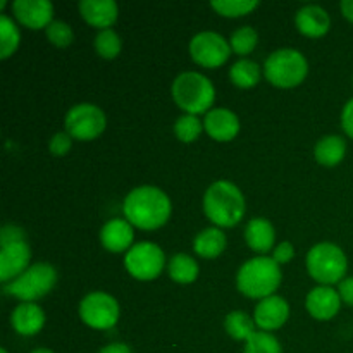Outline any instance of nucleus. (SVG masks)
<instances>
[{"instance_id":"nucleus-14","label":"nucleus","mask_w":353,"mask_h":353,"mask_svg":"<svg viewBox=\"0 0 353 353\" xmlns=\"http://www.w3.org/2000/svg\"><path fill=\"white\" fill-rule=\"evenodd\" d=\"M203 128L214 141L226 143V141L234 140L236 134L240 133V119L233 110L226 109V107H217L205 114Z\"/></svg>"},{"instance_id":"nucleus-27","label":"nucleus","mask_w":353,"mask_h":353,"mask_svg":"<svg viewBox=\"0 0 353 353\" xmlns=\"http://www.w3.org/2000/svg\"><path fill=\"white\" fill-rule=\"evenodd\" d=\"M21 41L19 28L6 14L0 16V59H9L17 50Z\"/></svg>"},{"instance_id":"nucleus-16","label":"nucleus","mask_w":353,"mask_h":353,"mask_svg":"<svg viewBox=\"0 0 353 353\" xmlns=\"http://www.w3.org/2000/svg\"><path fill=\"white\" fill-rule=\"evenodd\" d=\"M305 307L314 319L330 321L340 312V293L331 286H317V288L310 290V293L307 295Z\"/></svg>"},{"instance_id":"nucleus-12","label":"nucleus","mask_w":353,"mask_h":353,"mask_svg":"<svg viewBox=\"0 0 353 353\" xmlns=\"http://www.w3.org/2000/svg\"><path fill=\"white\" fill-rule=\"evenodd\" d=\"M190 57L207 69H216L230 59V41L216 31H202L190 40Z\"/></svg>"},{"instance_id":"nucleus-6","label":"nucleus","mask_w":353,"mask_h":353,"mask_svg":"<svg viewBox=\"0 0 353 353\" xmlns=\"http://www.w3.org/2000/svg\"><path fill=\"white\" fill-rule=\"evenodd\" d=\"M309 72V62L302 52L295 48H279L272 52L264 64V76L276 88H295Z\"/></svg>"},{"instance_id":"nucleus-28","label":"nucleus","mask_w":353,"mask_h":353,"mask_svg":"<svg viewBox=\"0 0 353 353\" xmlns=\"http://www.w3.org/2000/svg\"><path fill=\"white\" fill-rule=\"evenodd\" d=\"M93 47H95L97 54L102 59H107V61H112L123 50V41H121V37L114 30H103L99 31V34L93 40Z\"/></svg>"},{"instance_id":"nucleus-21","label":"nucleus","mask_w":353,"mask_h":353,"mask_svg":"<svg viewBox=\"0 0 353 353\" xmlns=\"http://www.w3.org/2000/svg\"><path fill=\"white\" fill-rule=\"evenodd\" d=\"M245 240L254 252L261 255L268 254L269 250L274 248L276 230L271 221L264 219V217H254L245 228Z\"/></svg>"},{"instance_id":"nucleus-13","label":"nucleus","mask_w":353,"mask_h":353,"mask_svg":"<svg viewBox=\"0 0 353 353\" xmlns=\"http://www.w3.org/2000/svg\"><path fill=\"white\" fill-rule=\"evenodd\" d=\"M14 17L30 30H47L54 21V6L48 0H16L12 3Z\"/></svg>"},{"instance_id":"nucleus-11","label":"nucleus","mask_w":353,"mask_h":353,"mask_svg":"<svg viewBox=\"0 0 353 353\" xmlns=\"http://www.w3.org/2000/svg\"><path fill=\"white\" fill-rule=\"evenodd\" d=\"M119 303L112 295L103 292L88 293L79 302V317L93 330H110L119 321Z\"/></svg>"},{"instance_id":"nucleus-19","label":"nucleus","mask_w":353,"mask_h":353,"mask_svg":"<svg viewBox=\"0 0 353 353\" xmlns=\"http://www.w3.org/2000/svg\"><path fill=\"white\" fill-rule=\"evenodd\" d=\"M10 324L21 336H34L45 326V312L34 302H23L10 314Z\"/></svg>"},{"instance_id":"nucleus-8","label":"nucleus","mask_w":353,"mask_h":353,"mask_svg":"<svg viewBox=\"0 0 353 353\" xmlns=\"http://www.w3.org/2000/svg\"><path fill=\"white\" fill-rule=\"evenodd\" d=\"M55 283H57V271L54 265L47 262H38V264L30 265L19 278L7 283L3 286V293L21 302H34L48 295Z\"/></svg>"},{"instance_id":"nucleus-20","label":"nucleus","mask_w":353,"mask_h":353,"mask_svg":"<svg viewBox=\"0 0 353 353\" xmlns=\"http://www.w3.org/2000/svg\"><path fill=\"white\" fill-rule=\"evenodd\" d=\"M296 28L303 37L321 38L331 30V17L321 6H303L295 17Z\"/></svg>"},{"instance_id":"nucleus-22","label":"nucleus","mask_w":353,"mask_h":353,"mask_svg":"<svg viewBox=\"0 0 353 353\" xmlns=\"http://www.w3.org/2000/svg\"><path fill=\"white\" fill-rule=\"evenodd\" d=\"M226 234L221 228H207L200 231L193 240V250L202 259H217L224 250H226Z\"/></svg>"},{"instance_id":"nucleus-24","label":"nucleus","mask_w":353,"mask_h":353,"mask_svg":"<svg viewBox=\"0 0 353 353\" xmlns=\"http://www.w3.org/2000/svg\"><path fill=\"white\" fill-rule=\"evenodd\" d=\"M262 69L257 62L250 61V59H240L234 62L230 69V79L234 86L238 88H254L257 83L261 81Z\"/></svg>"},{"instance_id":"nucleus-29","label":"nucleus","mask_w":353,"mask_h":353,"mask_svg":"<svg viewBox=\"0 0 353 353\" xmlns=\"http://www.w3.org/2000/svg\"><path fill=\"white\" fill-rule=\"evenodd\" d=\"M205 130L202 121L192 114H185V116L178 117L174 123V134L179 141L183 143H193L200 138L202 131Z\"/></svg>"},{"instance_id":"nucleus-40","label":"nucleus","mask_w":353,"mask_h":353,"mask_svg":"<svg viewBox=\"0 0 353 353\" xmlns=\"http://www.w3.org/2000/svg\"><path fill=\"white\" fill-rule=\"evenodd\" d=\"M31 353H55V352H52L50 348H37V350H33Z\"/></svg>"},{"instance_id":"nucleus-4","label":"nucleus","mask_w":353,"mask_h":353,"mask_svg":"<svg viewBox=\"0 0 353 353\" xmlns=\"http://www.w3.org/2000/svg\"><path fill=\"white\" fill-rule=\"evenodd\" d=\"M171 92L176 105L192 116L209 112L216 100V88L212 81L196 71H186L176 76Z\"/></svg>"},{"instance_id":"nucleus-15","label":"nucleus","mask_w":353,"mask_h":353,"mask_svg":"<svg viewBox=\"0 0 353 353\" xmlns=\"http://www.w3.org/2000/svg\"><path fill=\"white\" fill-rule=\"evenodd\" d=\"M290 317V305L283 296L272 295L261 300L255 307L254 321L261 331H276L286 324Z\"/></svg>"},{"instance_id":"nucleus-25","label":"nucleus","mask_w":353,"mask_h":353,"mask_svg":"<svg viewBox=\"0 0 353 353\" xmlns=\"http://www.w3.org/2000/svg\"><path fill=\"white\" fill-rule=\"evenodd\" d=\"M169 278L179 285H190L199 278L200 268L193 257L186 254H176L168 264Z\"/></svg>"},{"instance_id":"nucleus-1","label":"nucleus","mask_w":353,"mask_h":353,"mask_svg":"<svg viewBox=\"0 0 353 353\" xmlns=\"http://www.w3.org/2000/svg\"><path fill=\"white\" fill-rule=\"evenodd\" d=\"M171 200L157 186H138L126 195L123 212L133 228L154 231L164 226L171 217Z\"/></svg>"},{"instance_id":"nucleus-17","label":"nucleus","mask_w":353,"mask_h":353,"mask_svg":"<svg viewBox=\"0 0 353 353\" xmlns=\"http://www.w3.org/2000/svg\"><path fill=\"white\" fill-rule=\"evenodd\" d=\"M79 14L83 19L100 31L112 30L114 23L119 16V9L114 0H81L78 3Z\"/></svg>"},{"instance_id":"nucleus-5","label":"nucleus","mask_w":353,"mask_h":353,"mask_svg":"<svg viewBox=\"0 0 353 353\" xmlns=\"http://www.w3.org/2000/svg\"><path fill=\"white\" fill-rule=\"evenodd\" d=\"M31 261V248L26 233L19 226L7 224L0 233V281L3 285L19 278Z\"/></svg>"},{"instance_id":"nucleus-7","label":"nucleus","mask_w":353,"mask_h":353,"mask_svg":"<svg viewBox=\"0 0 353 353\" xmlns=\"http://www.w3.org/2000/svg\"><path fill=\"white\" fill-rule=\"evenodd\" d=\"M347 269L348 261L345 252L330 241L314 245L307 254V271L321 286L341 283L347 276Z\"/></svg>"},{"instance_id":"nucleus-32","label":"nucleus","mask_w":353,"mask_h":353,"mask_svg":"<svg viewBox=\"0 0 353 353\" xmlns=\"http://www.w3.org/2000/svg\"><path fill=\"white\" fill-rule=\"evenodd\" d=\"M259 43L257 31L252 26H241L231 34L230 47L236 55H248L255 50Z\"/></svg>"},{"instance_id":"nucleus-35","label":"nucleus","mask_w":353,"mask_h":353,"mask_svg":"<svg viewBox=\"0 0 353 353\" xmlns=\"http://www.w3.org/2000/svg\"><path fill=\"white\" fill-rule=\"evenodd\" d=\"M293 257H295V248H293V245L290 243V241H283V243H279L278 247L274 248V252H272V259H274L279 265L288 264L290 261H293Z\"/></svg>"},{"instance_id":"nucleus-9","label":"nucleus","mask_w":353,"mask_h":353,"mask_svg":"<svg viewBox=\"0 0 353 353\" xmlns=\"http://www.w3.org/2000/svg\"><path fill=\"white\" fill-rule=\"evenodd\" d=\"M124 268L138 281H152L164 271L165 255L157 243L140 241L126 252Z\"/></svg>"},{"instance_id":"nucleus-37","label":"nucleus","mask_w":353,"mask_h":353,"mask_svg":"<svg viewBox=\"0 0 353 353\" xmlns=\"http://www.w3.org/2000/svg\"><path fill=\"white\" fill-rule=\"evenodd\" d=\"M338 293H340L341 302L353 307V278H345L338 286Z\"/></svg>"},{"instance_id":"nucleus-39","label":"nucleus","mask_w":353,"mask_h":353,"mask_svg":"<svg viewBox=\"0 0 353 353\" xmlns=\"http://www.w3.org/2000/svg\"><path fill=\"white\" fill-rule=\"evenodd\" d=\"M340 9L341 14L353 23V0H343V2L340 3Z\"/></svg>"},{"instance_id":"nucleus-10","label":"nucleus","mask_w":353,"mask_h":353,"mask_svg":"<svg viewBox=\"0 0 353 353\" xmlns=\"http://www.w3.org/2000/svg\"><path fill=\"white\" fill-rule=\"evenodd\" d=\"M64 126L72 140L92 141L105 131L107 117L103 110L93 103H78L65 114Z\"/></svg>"},{"instance_id":"nucleus-2","label":"nucleus","mask_w":353,"mask_h":353,"mask_svg":"<svg viewBox=\"0 0 353 353\" xmlns=\"http://www.w3.org/2000/svg\"><path fill=\"white\" fill-rule=\"evenodd\" d=\"M245 196L234 183L219 179L207 188L203 195V212L216 228H233L243 219Z\"/></svg>"},{"instance_id":"nucleus-3","label":"nucleus","mask_w":353,"mask_h":353,"mask_svg":"<svg viewBox=\"0 0 353 353\" xmlns=\"http://www.w3.org/2000/svg\"><path fill=\"white\" fill-rule=\"evenodd\" d=\"M281 265L272 257L250 259L240 268L236 274V288L248 299L264 300L272 296L281 285Z\"/></svg>"},{"instance_id":"nucleus-34","label":"nucleus","mask_w":353,"mask_h":353,"mask_svg":"<svg viewBox=\"0 0 353 353\" xmlns=\"http://www.w3.org/2000/svg\"><path fill=\"white\" fill-rule=\"evenodd\" d=\"M72 138L69 137L68 133H55L54 137L50 138V143H48V150H50L52 155L55 157H62V155L68 154L71 150Z\"/></svg>"},{"instance_id":"nucleus-26","label":"nucleus","mask_w":353,"mask_h":353,"mask_svg":"<svg viewBox=\"0 0 353 353\" xmlns=\"http://www.w3.org/2000/svg\"><path fill=\"white\" fill-rule=\"evenodd\" d=\"M255 326H257L255 321L243 310H233L228 314L224 321L226 333L238 341H247L255 333Z\"/></svg>"},{"instance_id":"nucleus-36","label":"nucleus","mask_w":353,"mask_h":353,"mask_svg":"<svg viewBox=\"0 0 353 353\" xmlns=\"http://www.w3.org/2000/svg\"><path fill=\"white\" fill-rule=\"evenodd\" d=\"M341 128L347 133V137L353 138V99L348 100L347 105L343 107V112H341Z\"/></svg>"},{"instance_id":"nucleus-41","label":"nucleus","mask_w":353,"mask_h":353,"mask_svg":"<svg viewBox=\"0 0 353 353\" xmlns=\"http://www.w3.org/2000/svg\"><path fill=\"white\" fill-rule=\"evenodd\" d=\"M0 353H9V352H7L6 348H2V350H0Z\"/></svg>"},{"instance_id":"nucleus-23","label":"nucleus","mask_w":353,"mask_h":353,"mask_svg":"<svg viewBox=\"0 0 353 353\" xmlns=\"http://www.w3.org/2000/svg\"><path fill=\"white\" fill-rule=\"evenodd\" d=\"M347 154V141L338 134H327L321 138L314 148V157L324 168H334L340 164Z\"/></svg>"},{"instance_id":"nucleus-30","label":"nucleus","mask_w":353,"mask_h":353,"mask_svg":"<svg viewBox=\"0 0 353 353\" xmlns=\"http://www.w3.org/2000/svg\"><path fill=\"white\" fill-rule=\"evenodd\" d=\"M243 353H283V348L274 334L268 333V331H255L245 341Z\"/></svg>"},{"instance_id":"nucleus-38","label":"nucleus","mask_w":353,"mask_h":353,"mask_svg":"<svg viewBox=\"0 0 353 353\" xmlns=\"http://www.w3.org/2000/svg\"><path fill=\"white\" fill-rule=\"evenodd\" d=\"M99 353H133L126 343H110L103 347Z\"/></svg>"},{"instance_id":"nucleus-33","label":"nucleus","mask_w":353,"mask_h":353,"mask_svg":"<svg viewBox=\"0 0 353 353\" xmlns=\"http://www.w3.org/2000/svg\"><path fill=\"white\" fill-rule=\"evenodd\" d=\"M45 33H47L48 41L59 48L69 47L74 40V33H72L71 26L64 21H52L50 26L45 30Z\"/></svg>"},{"instance_id":"nucleus-31","label":"nucleus","mask_w":353,"mask_h":353,"mask_svg":"<svg viewBox=\"0 0 353 353\" xmlns=\"http://www.w3.org/2000/svg\"><path fill=\"white\" fill-rule=\"evenodd\" d=\"M212 9L224 17H241L259 7L257 0H214Z\"/></svg>"},{"instance_id":"nucleus-18","label":"nucleus","mask_w":353,"mask_h":353,"mask_svg":"<svg viewBox=\"0 0 353 353\" xmlns=\"http://www.w3.org/2000/svg\"><path fill=\"white\" fill-rule=\"evenodd\" d=\"M133 224L126 219H110L100 231V241L103 248L112 254H123L133 247Z\"/></svg>"}]
</instances>
